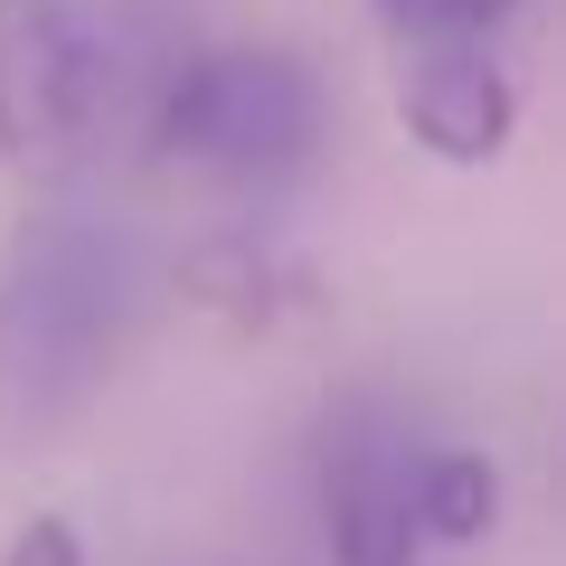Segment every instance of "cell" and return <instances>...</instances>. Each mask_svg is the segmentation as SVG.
I'll list each match as a JSON object with an SVG mask.
<instances>
[{"label": "cell", "instance_id": "obj_1", "mask_svg": "<svg viewBox=\"0 0 566 566\" xmlns=\"http://www.w3.org/2000/svg\"><path fill=\"white\" fill-rule=\"evenodd\" d=\"M142 322V245L114 208L48 199L0 255V424H66Z\"/></svg>", "mask_w": 566, "mask_h": 566}, {"label": "cell", "instance_id": "obj_2", "mask_svg": "<svg viewBox=\"0 0 566 566\" xmlns=\"http://www.w3.org/2000/svg\"><path fill=\"white\" fill-rule=\"evenodd\" d=\"M180 39H151L114 0H0V161L29 180L85 170L142 104Z\"/></svg>", "mask_w": 566, "mask_h": 566}, {"label": "cell", "instance_id": "obj_3", "mask_svg": "<svg viewBox=\"0 0 566 566\" xmlns=\"http://www.w3.org/2000/svg\"><path fill=\"white\" fill-rule=\"evenodd\" d=\"M151 161L227 199H274L322 161V76L293 48H180L142 104Z\"/></svg>", "mask_w": 566, "mask_h": 566}, {"label": "cell", "instance_id": "obj_4", "mask_svg": "<svg viewBox=\"0 0 566 566\" xmlns=\"http://www.w3.org/2000/svg\"><path fill=\"white\" fill-rule=\"evenodd\" d=\"M424 434L397 397H340L312 434V482H322V538L331 566H416V482H424Z\"/></svg>", "mask_w": 566, "mask_h": 566}, {"label": "cell", "instance_id": "obj_5", "mask_svg": "<svg viewBox=\"0 0 566 566\" xmlns=\"http://www.w3.org/2000/svg\"><path fill=\"white\" fill-rule=\"evenodd\" d=\"M387 104L416 133V151L453 170H482L510 151V123H520V85H510L501 48L482 39H444V48H387Z\"/></svg>", "mask_w": 566, "mask_h": 566}, {"label": "cell", "instance_id": "obj_6", "mask_svg": "<svg viewBox=\"0 0 566 566\" xmlns=\"http://www.w3.org/2000/svg\"><path fill=\"white\" fill-rule=\"evenodd\" d=\"M180 293L208 322H227L237 340H255V331L303 322V312L322 303V274H312L293 245H274L264 227H218V237H199L180 255Z\"/></svg>", "mask_w": 566, "mask_h": 566}, {"label": "cell", "instance_id": "obj_7", "mask_svg": "<svg viewBox=\"0 0 566 566\" xmlns=\"http://www.w3.org/2000/svg\"><path fill=\"white\" fill-rule=\"evenodd\" d=\"M491 520H501V472H491V453L434 444L424 453V482H416V538L424 547H472V538H491Z\"/></svg>", "mask_w": 566, "mask_h": 566}, {"label": "cell", "instance_id": "obj_8", "mask_svg": "<svg viewBox=\"0 0 566 566\" xmlns=\"http://www.w3.org/2000/svg\"><path fill=\"white\" fill-rule=\"evenodd\" d=\"M387 29V48H444V39H501L510 20H520L528 0H368Z\"/></svg>", "mask_w": 566, "mask_h": 566}, {"label": "cell", "instance_id": "obj_9", "mask_svg": "<svg viewBox=\"0 0 566 566\" xmlns=\"http://www.w3.org/2000/svg\"><path fill=\"white\" fill-rule=\"evenodd\" d=\"M0 566H85V538L66 520H29L20 538L0 547Z\"/></svg>", "mask_w": 566, "mask_h": 566}]
</instances>
